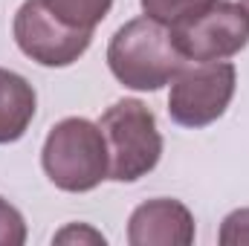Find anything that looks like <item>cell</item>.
Segmentation results:
<instances>
[{
	"label": "cell",
	"mask_w": 249,
	"mask_h": 246,
	"mask_svg": "<svg viewBox=\"0 0 249 246\" xmlns=\"http://www.w3.org/2000/svg\"><path fill=\"white\" fill-rule=\"evenodd\" d=\"M186 64L188 61L174 47L171 29L148 15L133 18L124 26H119L107 44L110 72L116 75L119 84L139 93L162 90L177 78V72Z\"/></svg>",
	"instance_id": "6da1fadb"
},
{
	"label": "cell",
	"mask_w": 249,
	"mask_h": 246,
	"mask_svg": "<svg viewBox=\"0 0 249 246\" xmlns=\"http://www.w3.org/2000/svg\"><path fill=\"white\" fill-rule=\"evenodd\" d=\"M12 35L20 53L41 67H70L90 50L93 41V32L61 23L41 0H23L15 15Z\"/></svg>",
	"instance_id": "8992f818"
},
{
	"label": "cell",
	"mask_w": 249,
	"mask_h": 246,
	"mask_svg": "<svg viewBox=\"0 0 249 246\" xmlns=\"http://www.w3.org/2000/svg\"><path fill=\"white\" fill-rule=\"evenodd\" d=\"M168 29L186 61H226L249 44V12L232 0H209Z\"/></svg>",
	"instance_id": "277c9868"
},
{
	"label": "cell",
	"mask_w": 249,
	"mask_h": 246,
	"mask_svg": "<svg viewBox=\"0 0 249 246\" xmlns=\"http://www.w3.org/2000/svg\"><path fill=\"white\" fill-rule=\"evenodd\" d=\"M99 127L107 139L110 154L107 180L136 183L157 168L162 157V133L148 105H142L139 99H122L102 113Z\"/></svg>",
	"instance_id": "3957f363"
},
{
	"label": "cell",
	"mask_w": 249,
	"mask_h": 246,
	"mask_svg": "<svg viewBox=\"0 0 249 246\" xmlns=\"http://www.w3.org/2000/svg\"><path fill=\"white\" fill-rule=\"evenodd\" d=\"M241 6H244V9L249 12V0H241Z\"/></svg>",
	"instance_id": "5bb4252c"
},
{
	"label": "cell",
	"mask_w": 249,
	"mask_h": 246,
	"mask_svg": "<svg viewBox=\"0 0 249 246\" xmlns=\"http://www.w3.org/2000/svg\"><path fill=\"white\" fill-rule=\"evenodd\" d=\"M130 246H188L194 244V214L180 200L157 197L133 209L127 220Z\"/></svg>",
	"instance_id": "52a82bcc"
},
{
	"label": "cell",
	"mask_w": 249,
	"mask_h": 246,
	"mask_svg": "<svg viewBox=\"0 0 249 246\" xmlns=\"http://www.w3.org/2000/svg\"><path fill=\"white\" fill-rule=\"evenodd\" d=\"M53 241H55V244H81V241H87V244H102L105 246V235L96 232V229H90V226H78V223H72V226L61 229Z\"/></svg>",
	"instance_id": "4fadbf2b"
},
{
	"label": "cell",
	"mask_w": 249,
	"mask_h": 246,
	"mask_svg": "<svg viewBox=\"0 0 249 246\" xmlns=\"http://www.w3.org/2000/svg\"><path fill=\"white\" fill-rule=\"evenodd\" d=\"M26 244V223L23 214L0 197V246H23Z\"/></svg>",
	"instance_id": "8fae6325"
},
{
	"label": "cell",
	"mask_w": 249,
	"mask_h": 246,
	"mask_svg": "<svg viewBox=\"0 0 249 246\" xmlns=\"http://www.w3.org/2000/svg\"><path fill=\"white\" fill-rule=\"evenodd\" d=\"M238 72L229 61H194L183 67L171 81L168 96V116L180 127H206L217 122L232 96H235Z\"/></svg>",
	"instance_id": "5b68a950"
},
{
	"label": "cell",
	"mask_w": 249,
	"mask_h": 246,
	"mask_svg": "<svg viewBox=\"0 0 249 246\" xmlns=\"http://www.w3.org/2000/svg\"><path fill=\"white\" fill-rule=\"evenodd\" d=\"M217 241L223 246H249V209H238L223 217Z\"/></svg>",
	"instance_id": "7c38bea8"
},
{
	"label": "cell",
	"mask_w": 249,
	"mask_h": 246,
	"mask_svg": "<svg viewBox=\"0 0 249 246\" xmlns=\"http://www.w3.org/2000/svg\"><path fill=\"white\" fill-rule=\"evenodd\" d=\"M61 23L81 29V32H93L110 12L113 0H41Z\"/></svg>",
	"instance_id": "9c48e42d"
},
{
	"label": "cell",
	"mask_w": 249,
	"mask_h": 246,
	"mask_svg": "<svg viewBox=\"0 0 249 246\" xmlns=\"http://www.w3.org/2000/svg\"><path fill=\"white\" fill-rule=\"evenodd\" d=\"M142 12L154 20H160L162 26H174L177 20H183L194 9H200L209 0H139Z\"/></svg>",
	"instance_id": "30bf717a"
},
{
	"label": "cell",
	"mask_w": 249,
	"mask_h": 246,
	"mask_svg": "<svg viewBox=\"0 0 249 246\" xmlns=\"http://www.w3.org/2000/svg\"><path fill=\"white\" fill-rule=\"evenodd\" d=\"M41 165L50 183L61 191H93L102 180H107L110 171V154L102 127L81 116L61 119L44 139Z\"/></svg>",
	"instance_id": "7a4b0ae2"
},
{
	"label": "cell",
	"mask_w": 249,
	"mask_h": 246,
	"mask_svg": "<svg viewBox=\"0 0 249 246\" xmlns=\"http://www.w3.org/2000/svg\"><path fill=\"white\" fill-rule=\"evenodd\" d=\"M35 107H38L35 87L23 75L0 67V145L18 142L29 130L35 119Z\"/></svg>",
	"instance_id": "ba28073f"
}]
</instances>
